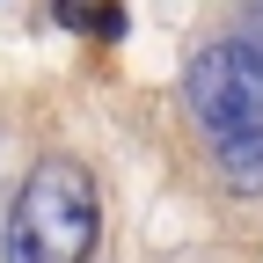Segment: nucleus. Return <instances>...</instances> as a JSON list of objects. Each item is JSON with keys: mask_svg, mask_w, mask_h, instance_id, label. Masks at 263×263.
Listing matches in <instances>:
<instances>
[{"mask_svg": "<svg viewBox=\"0 0 263 263\" xmlns=\"http://www.w3.org/2000/svg\"><path fill=\"white\" fill-rule=\"evenodd\" d=\"M95 234H103V197H95V176L81 161H37L22 176L8 227H0V263H88Z\"/></svg>", "mask_w": 263, "mask_h": 263, "instance_id": "1", "label": "nucleus"}, {"mask_svg": "<svg viewBox=\"0 0 263 263\" xmlns=\"http://www.w3.org/2000/svg\"><path fill=\"white\" fill-rule=\"evenodd\" d=\"M51 15L66 29H81V37H95V44L124 37V0H51Z\"/></svg>", "mask_w": 263, "mask_h": 263, "instance_id": "4", "label": "nucleus"}, {"mask_svg": "<svg viewBox=\"0 0 263 263\" xmlns=\"http://www.w3.org/2000/svg\"><path fill=\"white\" fill-rule=\"evenodd\" d=\"M183 103L205 139H241L263 132V51L241 37H219L183 66Z\"/></svg>", "mask_w": 263, "mask_h": 263, "instance_id": "2", "label": "nucleus"}, {"mask_svg": "<svg viewBox=\"0 0 263 263\" xmlns=\"http://www.w3.org/2000/svg\"><path fill=\"white\" fill-rule=\"evenodd\" d=\"M212 168L234 197H263V132H241V139H212Z\"/></svg>", "mask_w": 263, "mask_h": 263, "instance_id": "3", "label": "nucleus"}]
</instances>
